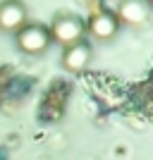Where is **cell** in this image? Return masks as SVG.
I'll return each mask as SVG.
<instances>
[{
	"mask_svg": "<svg viewBox=\"0 0 153 160\" xmlns=\"http://www.w3.org/2000/svg\"><path fill=\"white\" fill-rule=\"evenodd\" d=\"M148 12H151V2L148 0H122L120 7H117V14L120 19L132 24V27H139L148 19Z\"/></svg>",
	"mask_w": 153,
	"mask_h": 160,
	"instance_id": "cell-4",
	"label": "cell"
},
{
	"mask_svg": "<svg viewBox=\"0 0 153 160\" xmlns=\"http://www.w3.org/2000/svg\"><path fill=\"white\" fill-rule=\"evenodd\" d=\"M91 31L96 38H113L117 31V19L110 12H98L91 17Z\"/></svg>",
	"mask_w": 153,
	"mask_h": 160,
	"instance_id": "cell-6",
	"label": "cell"
},
{
	"mask_svg": "<svg viewBox=\"0 0 153 160\" xmlns=\"http://www.w3.org/2000/svg\"><path fill=\"white\" fill-rule=\"evenodd\" d=\"M89 60H91V50H89L86 43H74V46L67 48L65 58H62V62H65L67 69H72V72H77V69H84V67L89 65Z\"/></svg>",
	"mask_w": 153,
	"mask_h": 160,
	"instance_id": "cell-5",
	"label": "cell"
},
{
	"mask_svg": "<svg viewBox=\"0 0 153 160\" xmlns=\"http://www.w3.org/2000/svg\"><path fill=\"white\" fill-rule=\"evenodd\" d=\"M151 2H153V0H151Z\"/></svg>",
	"mask_w": 153,
	"mask_h": 160,
	"instance_id": "cell-7",
	"label": "cell"
},
{
	"mask_svg": "<svg viewBox=\"0 0 153 160\" xmlns=\"http://www.w3.org/2000/svg\"><path fill=\"white\" fill-rule=\"evenodd\" d=\"M17 43L24 53L29 55H36V53H43L50 43V31H48L43 24H29V27H22L19 29V36H17Z\"/></svg>",
	"mask_w": 153,
	"mask_h": 160,
	"instance_id": "cell-2",
	"label": "cell"
},
{
	"mask_svg": "<svg viewBox=\"0 0 153 160\" xmlns=\"http://www.w3.org/2000/svg\"><path fill=\"white\" fill-rule=\"evenodd\" d=\"M81 33H84V24H81L79 17H74V14H58L53 22L50 38H55L58 43H65V46H74V43H79Z\"/></svg>",
	"mask_w": 153,
	"mask_h": 160,
	"instance_id": "cell-1",
	"label": "cell"
},
{
	"mask_svg": "<svg viewBox=\"0 0 153 160\" xmlns=\"http://www.w3.org/2000/svg\"><path fill=\"white\" fill-rule=\"evenodd\" d=\"M27 22V5L22 0L0 2V29L3 31H19Z\"/></svg>",
	"mask_w": 153,
	"mask_h": 160,
	"instance_id": "cell-3",
	"label": "cell"
}]
</instances>
